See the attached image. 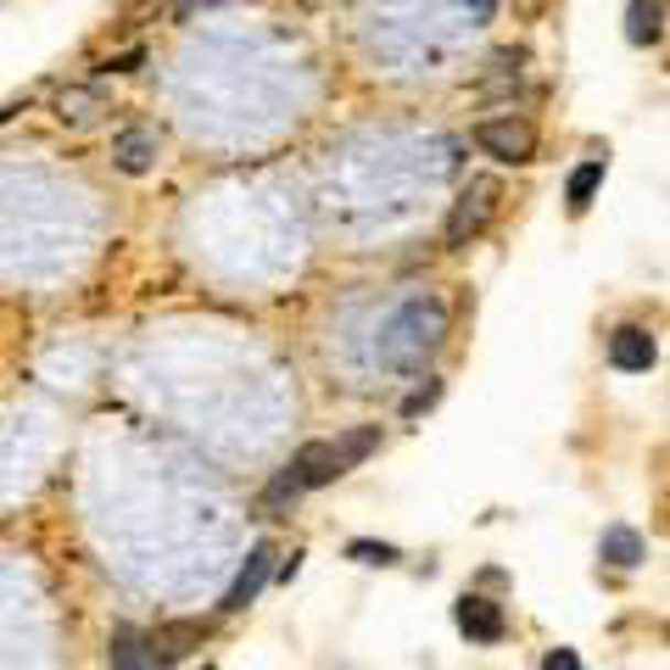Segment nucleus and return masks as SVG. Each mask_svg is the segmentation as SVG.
Instances as JSON below:
<instances>
[{
	"mask_svg": "<svg viewBox=\"0 0 670 670\" xmlns=\"http://www.w3.org/2000/svg\"><path fill=\"white\" fill-rule=\"evenodd\" d=\"M375 447H380V425H358L342 442H307L285 469H291L296 491H313V486H329V480H342L347 469H358Z\"/></svg>",
	"mask_w": 670,
	"mask_h": 670,
	"instance_id": "f257e3e1",
	"label": "nucleus"
},
{
	"mask_svg": "<svg viewBox=\"0 0 670 670\" xmlns=\"http://www.w3.org/2000/svg\"><path fill=\"white\" fill-rule=\"evenodd\" d=\"M475 145L486 151V156H497V162H531L537 156V129L526 123V118H486L480 129H475Z\"/></svg>",
	"mask_w": 670,
	"mask_h": 670,
	"instance_id": "f03ea898",
	"label": "nucleus"
},
{
	"mask_svg": "<svg viewBox=\"0 0 670 670\" xmlns=\"http://www.w3.org/2000/svg\"><path fill=\"white\" fill-rule=\"evenodd\" d=\"M491 213H497V185H491V180H475V185L458 196L453 218H447V246H464V240H475V235L491 224Z\"/></svg>",
	"mask_w": 670,
	"mask_h": 670,
	"instance_id": "7ed1b4c3",
	"label": "nucleus"
},
{
	"mask_svg": "<svg viewBox=\"0 0 670 670\" xmlns=\"http://www.w3.org/2000/svg\"><path fill=\"white\" fill-rule=\"evenodd\" d=\"M274 575V542H258L246 553V564H240V575L229 581V593H224V609L235 615V609H246V604H258V593H263V581Z\"/></svg>",
	"mask_w": 670,
	"mask_h": 670,
	"instance_id": "20e7f679",
	"label": "nucleus"
},
{
	"mask_svg": "<svg viewBox=\"0 0 670 670\" xmlns=\"http://www.w3.org/2000/svg\"><path fill=\"white\" fill-rule=\"evenodd\" d=\"M653 358H659V347H653V335H648L642 324H620V329L609 335V364H615V369H626V375H648Z\"/></svg>",
	"mask_w": 670,
	"mask_h": 670,
	"instance_id": "39448f33",
	"label": "nucleus"
},
{
	"mask_svg": "<svg viewBox=\"0 0 670 670\" xmlns=\"http://www.w3.org/2000/svg\"><path fill=\"white\" fill-rule=\"evenodd\" d=\"M458 631L469 642H502V631H509V620H502V604L480 598V593H464L458 598Z\"/></svg>",
	"mask_w": 670,
	"mask_h": 670,
	"instance_id": "423d86ee",
	"label": "nucleus"
},
{
	"mask_svg": "<svg viewBox=\"0 0 670 670\" xmlns=\"http://www.w3.org/2000/svg\"><path fill=\"white\" fill-rule=\"evenodd\" d=\"M112 670H168V659L151 648V637H140V631H129V626H118L112 631Z\"/></svg>",
	"mask_w": 670,
	"mask_h": 670,
	"instance_id": "0eeeda50",
	"label": "nucleus"
},
{
	"mask_svg": "<svg viewBox=\"0 0 670 670\" xmlns=\"http://www.w3.org/2000/svg\"><path fill=\"white\" fill-rule=\"evenodd\" d=\"M202 637H207L202 620H168L151 631V648H162V659H185L191 648H202Z\"/></svg>",
	"mask_w": 670,
	"mask_h": 670,
	"instance_id": "6e6552de",
	"label": "nucleus"
},
{
	"mask_svg": "<svg viewBox=\"0 0 670 670\" xmlns=\"http://www.w3.org/2000/svg\"><path fill=\"white\" fill-rule=\"evenodd\" d=\"M664 34V0H631L626 7V40L631 45H659Z\"/></svg>",
	"mask_w": 670,
	"mask_h": 670,
	"instance_id": "1a4fd4ad",
	"label": "nucleus"
},
{
	"mask_svg": "<svg viewBox=\"0 0 670 670\" xmlns=\"http://www.w3.org/2000/svg\"><path fill=\"white\" fill-rule=\"evenodd\" d=\"M101 112H107V101H101L96 90H84V84H73V90H62V96H56V118H62V123H73V129L96 123Z\"/></svg>",
	"mask_w": 670,
	"mask_h": 670,
	"instance_id": "9d476101",
	"label": "nucleus"
},
{
	"mask_svg": "<svg viewBox=\"0 0 670 670\" xmlns=\"http://www.w3.org/2000/svg\"><path fill=\"white\" fill-rule=\"evenodd\" d=\"M112 156H118V168H123V174H145V168L156 162V134H145V129H129V134H118Z\"/></svg>",
	"mask_w": 670,
	"mask_h": 670,
	"instance_id": "9b49d317",
	"label": "nucleus"
},
{
	"mask_svg": "<svg viewBox=\"0 0 670 670\" xmlns=\"http://www.w3.org/2000/svg\"><path fill=\"white\" fill-rule=\"evenodd\" d=\"M598 553L615 564V570H637L642 559H648V548H642V537L637 531H626V526H615V531H604V542H598Z\"/></svg>",
	"mask_w": 670,
	"mask_h": 670,
	"instance_id": "f8f14e48",
	"label": "nucleus"
},
{
	"mask_svg": "<svg viewBox=\"0 0 670 670\" xmlns=\"http://www.w3.org/2000/svg\"><path fill=\"white\" fill-rule=\"evenodd\" d=\"M598 185H604V156H593V162H581L575 174H570V191H564L570 213H586V207H593Z\"/></svg>",
	"mask_w": 670,
	"mask_h": 670,
	"instance_id": "ddd939ff",
	"label": "nucleus"
},
{
	"mask_svg": "<svg viewBox=\"0 0 670 670\" xmlns=\"http://www.w3.org/2000/svg\"><path fill=\"white\" fill-rule=\"evenodd\" d=\"M347 559H358V564H397V548L391 542H353Z\"/></svg>",
	"mask_w": 670,
	"mask_h": 670,
	"instance_id": "4468645a",
	"label": "nucleus"
},
{
	"mask_svg": "<svg viewBox=\"0 0 670 670\" xmlns=\"http://www.w3.org/2000/svg\"><path fill=\"white\" fill-rule=\"evenodd\" d=\"M542 670H581V659H575V648H548Z\"/></svg>",
	"mask_w": 670,
	"mask_h": 670,
	"instance_id": "2eb2a0df",
	"label": "nucleus"
},
{
	"mask_svg": "<svg viewBox=\"0 0 670 670\" xmlns=\"http://www.w3.org/2000/svg\"><path fill=\"white\" fill-rule=\"evenodd\" d=\"M145 62V51H123V56H107V73H134Z\"/></svg>",
	"mask_w": 670,
	"mask_h": 670,
	"instance_id": "dca6fc26",
	"label": "nucleus"
},
{
	"mask_svg": "<svg viewBox=\"0 0 670 670\" xmlns=\"http://www.w3.org/2000/svg\"><path fill=\"white\" fill-rule=\"evenodd\" d=\"M431 402H436V386H431V391H419V397H408V408H402V413L413 419V413H425Z\"/></svg>",
	"mask_w": 670,
	"mask_h": 670,
	"instance_id": "f3484780",
	"label": "nucleus"
},
{
	"mask_svg": "<svg viewBox=\"0 0 670 670\" xmlns=\"http://www.w3.org/2000/svg\"><path fill=\"white\" fill-rule=\"evenodd\" d=\"M207 7H218V0H180V18H191V12H207Z\"/></svg>",
	"mask_w": 670,
	"mask_h": 670,
	"instance_id": "a211bd4d",
	"label": "nucleus"
}]
</instances>
